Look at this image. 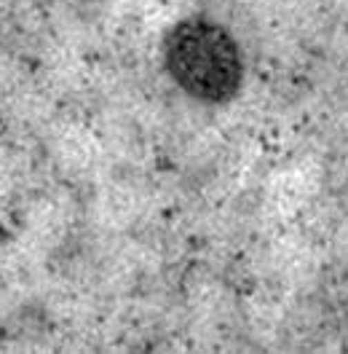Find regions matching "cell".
<instances>
[{"label":"cell","mask_w":348,"mask_h":354,"mask_svg":"<svg viewBox=\"0 0 348 354\" xmlns=\"http://www.w3.org/2000/svg\"><path fill=\"white\" fill-rule=\"evenodd\" d=\"M158 62L185 100L225 108L246 86V54L236 32L206 14L180 17L161 32Z\"/></svg>","instance_id":"cell-1"}]
</instances>
